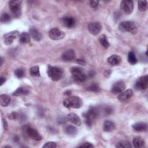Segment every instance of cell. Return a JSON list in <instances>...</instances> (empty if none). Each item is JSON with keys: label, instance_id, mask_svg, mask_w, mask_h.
Masks as SVG:
<instances>
[{"label": "cell", "instance_id": "cell-16", "mask_svg": "<svg viewBox=\"0 0 148 148\" xmlns=\"http://www.w3.org/2000/svg\"><path fill=\"white\" fill-rule=\"evenodd\" d=\"M67 120L71 123L77 126H80L82 124L80 117L74 113H71L68 114L67 116Z\"/></svg>", "mask_w": 148, "mask_h": 148}, {"label": "cell", "instance_id": "cell-23", "mask_svg": "<svg viewBox=\"0 0 148 148\" xmlns=\"http://www.w3.org/2000/svg\"><path fill=\"white\" fill-rule=\"evenodd\" d=\"M65 132L69 136H75L77 132V130L75 126L69 125L65 128Z\"/></svg>", "mask_w": 148, "mask_h": 148}, {"label": "cell", "instance_id": "cell-10", "mask_svg": "<svg viewBox=\"0 0 148 148\" xmlns=\"http://www.w3.org/2000/svg\"><path fill=\"white\" fill-rule=\"evenodd\" d=\"M87 29L92 35H97L102 29V25L99 22H91L87 25Z\"/></svg>", "mask_w": 148, "mask_h": 148}, {"label": "cell", "instance_id": "cell-20", "mask_svg": "<svg viewBox=\"0 0 148 148\" xmlns=\"http://www.w3.org/2000/svg\"><path fill=\"white\" fill-rule=\"evenodd\" d=\"M121 61V57L116 54H113L108 57V62L112 65H117Z\"/></svg>", "mask_w": 148, "mask_h": 148}, {"label": "cell", "instance_id": "cell-28", "mask_svg": "<svg viewBox=\"0 0 148 148\" xmlns=\"http://www.w3.org/2000/svg\"><path fill=\"white\" fill-rule=\"evenodd\" d=\"M115 147L118 148H129V147H131L132 146L128 141L123 140L118 142L116 144Z\"/></svg>", "mask_w": 148, "mask_h": 148}, {"label": "cell", "instance_id": "cell-30", "mask_svg": "<svg viewBox=\"0 0 148 148\" xmlns=\"http://www.w3.org/2000/svg\"><path fill=\"white\" fill-rule=\"evenodd\" d=\"M30 74L32 76H40L39 68L38 66H34L30 68Z\"/></svg>", "mask_w": 148, "mask_h": 148}, {"label": "cell", "instance_id": "cell-12", "mask_svg": "<svg viewBox=\"0 0 148 148\" xmlns=\"http://www.w3.org/2000/svg\"><path fill=\"white\" fill-rule=\"evenodd\" d=\"M121 8L125 13H131L134 9V3L131 0H124L121 2Z\"/></svg>", "mask_w": 148, "mask_h": 148}, {"label": "cell", "instance_id": "cell-45", "mask_svg": "<svg viewBox=\"0 0 148 148\" xmlns=\"http://www.w3.org/2000/svg\"><path fill=\"white\" fill-rule=\"evenodd\" d=\"M71 91H69V90H68V91H65V93H64V94L66 95H71Z\"/></svg>", "mask_w": 148, "mask_h": 148}, {"label": "cell", "instance_id": "cell-11", "mask_svg": "<svg viewBox=\"0 0 148 148\" xmlns=\"http://www.w3.org/2000/svg\"><path fill=\"white\" fill-rule=\"evenodd\" d=\"M125 88V83L122 80H119L114 83L112 87L111 91L114 94H117L121 92Z\"/></svg>", "mask_w": 148, "mask_h": 148}, {"label": "cell", "instance_id": "cell-39", "mask_svg": "<svg viewBox=\"0 0 148 148\" xmlns=\"http://www.w3.org/2000/svg\"><path fill=\"white\" fill-rule=\"evenodd\" d=\"M76 62L77 64L80 65H86V62L83 59H80V58L77 59L76 60Z\"/></svg>", "mask_w": 148, "mask_h": 148}, {"label": "cell", "instance_id": "cell-35", "mask_svg": "<svg viewBox=\"0 0 148 148\" xmlns=\"http://www.w3.org/2000/svg\"><path fill=\"white\" fill-rule=\"evenodd\" d=\"M56 147H57L56 143L53 142H47L43 146V148H54Z\"/></svg>", "mask_w": 148, "mask_h": 148}, {"label": "cell", "instance_id": "cell-7", "mask_svg": "<svg viewBox=\"0 0 148 148\" xmlns=\"http://www.w3.org/2000/svg\"><path fill=\"white\" fill-rule=\"evenodd\" d=\"M135 87L139 91L146 90L148 87V76L145 75L139 77L136 82Z\"/></svg>", "mask_w": 148, "mask_h": 148}, {"label": "cell", "instance_id": "cell-3", "mask_svg": "<svg viewBox=\"0 0 148 148\" xmlns=\"http://www.w3.org/2000/svg\"><path fill=\"white\" fill-rule=\"evenodd\" d=\"M118 28L121 32H129L133 34H136L137 32V28L135 24L131 21H124L121 22Z\"/></svg>", "mask_w": 148, "mask_h": 148}, {"label": "cell", "instance_id": "cell-18", "mask_svg": "<svg viewBox=\"0 0 148 148\" xmlns=\"http://www.w3.org/2000/svg\"><path fill=\"white\" fill-rule=\"evenodd\" d=\"M132 128L138 132H142L147 130V124L143 122H138L134 124L132 126Z\"/></svg>", "mask_w": 148, "mask_h": 148}, {"label": "cell", "instance_id": "cell-4", "mask_svg": "<svg viewBox=\"0 0 148 148\" xmlns=\"http://www.w3.org/2000/svg\"><path fill=\"white\" fill-rule=\"evenodd\" d=\"M72 78L77 82H83L86 79V75L83 69L77 66H73L70 69Z\"/></svg>", "mask_w": 148, "mask_h": 148}, {"label": "cell", "instance_id": "cell-38", "mask_svg": "<svg viewBox=\"0 0 148 148\" xmlns=\"http://www.w3.org/2000/svg\"><path fill=\"white\" fill-rule=\"evenodd\" d=\"M79 147H94V146L90 143L87 142V143H84L81 145H79Z\"/></svg>", "mask_w": 148, "mask_h": 148}, {"label": "cell", "instance_id": "cell-32", "mask_svg": "<svg viewBox=\"0 0 148 148\" xmlns=\"http://www.w3.org/2000/svg\"><path fill=\"white\" fill-rule=\"evenodd\" d=\"M87 90L90 91L98 92L100 91V88H99L98 84H97L96 83H92L87 87Z\"/></svg>", "mask_w": 148, "mask_h": 148}, {"label": "cell", "instance_id": "cell-42", "mask_svg": "<svg viewBox=\"0 0 148 148\" xmlns=\"http://www.w3.org/2000/svg\"><path fill=\"white\" fill-rule=\"evenodd\" d=\"M111 73H112V71L110 70V69H108V70H106L105 72H104V76L106 77H109L110 75H111Z\"/></svg>", "mask_w": 148, "mask_h": 148}, {"label": "cell", "instance_id": "cell-17", "mask_svg": "<svg viewBox=\"0 0 148 148\" xmlns=\"http://www.w3.org/2000/svg\"><path fill=\"white\" fill-rule=\"evenodd\" d=\"M61 21L64 26L68 28H71L75 27L76 21L73 17H65L62 18Z\"/></svg>", "mask_w": 148, "mask_h": 148}, {"label": "cell", "instance_id": "cell-9", "mask_svg": "<svg viewBox=\"0 0 148 148\" xmlns=\"http://www.w3.org/2000/svg\"><path fill=\"white\" fill-rule=\"evenodd\" d=\"M19 36V32L17 31H13L8 32L3 35L4 43L6 45H11L13 40L17 39Z\"/></svg>", "mask_w": 148, "mask_h": 148}, {"label": "cell", "instance_id": "cell-26", "mask_svg": "<svg viewBox=\"0 0 148 148\" xmlns=\"http://www.w3.org/2000/svg\"><path fill=\"white\" fill-rule=\"evenodd\" d=\"M99 41L101 45L105 49H108L110 46V44L106 38V36L104 34L101 35L99 38Z\"/></svg>", "mask_w": 148, "mask_h": 148}, {"label": "cell", "instance_id": "cell-44", "mask_svg": "<svg viewBox=\"0 0 148 148\" xmlns=\"http://www.w3.org/2000/svg\"><path fill=\"white\" fill-rule=\"evenodd\" d=\"M95 72L94 71H90L88 72V75L90 77H92V76H94L95 75Z\"/></svg>", "mask_w": 148, "mask_h": 148}, {"label": "cell", "instance_id": "cell-8", "mask_svg": "<svg viewBox=\"0 0 148 148\" xmlns=\"http://www.w3.org/2000/svg\"><path fill=\"white\" fill-rule=\"evenodd\" d=\"M65 34L64 31H61L57 27H54L51 29L49 32V36L50 39L57 40H60L64 38Z\"/></svg>", "mask_w": 148, "mask_h": 148}, {"label": "cell", "instance_id": "cell-13", "mask_svg": "<svg viewBox=\"0 0 148 148\" xmlns=\"http://www.w3.org/2000/svg\"><path fill=\"white\" fill-rule=\"evenodd\" d=\"M26 132L28 136L31 139H32L33 140L39 141L42 139V136L40 135L39 132L33 128H31V127L27 128L26 129Z\"/></svg>", "mask_w": 148, "mask_h": 148}, {"label": "cell", "instance_id": "cell-36", "mask_svg": "<svg viewBox=\"0 0 148 148\" xmlns=\"http://www.w3.org/2000/svg\"><path fill=\"white\" fill-rule=\"evenodd\" d=\"M19 116V114L16 112H12L8 116V117L10 119H12V120H16L17 119Z\"/></svg>", "mask_w": 148, "mask_h": 148}, {"label": "cell", "instance_id": "cell-1", "mask_svg": "<svg viewBox=\"0 0 148 148\" xmlns=\"http://www.w3.org/2000/svg\"><path fill=\"white\" fill-rule=\"evenodd\" d=\"M83 105L81 98L77 96H71L63 101V105L67 108H80Z\"/></svg>", "mask_w": 148, "mask_h": 148}, {"label": "cell", "instance_id": "cell-41", "mask_svg": "<svg viewBox=\"0 0 148 148\" xmlns=\"http://www.w3.org/2000/svg\"><path fill=\"white\" fill-rule=\"evenodd\" d=\"M2 123H3V127L4 130L5 131H6L8 130V123L5 119H2Z\"/></svg>", "mask_w": 148, "mask_h": 148}, {"label": "cell", "instance_id": "cell-19", "mask_svg": "<svg viewBox=\"0 0 148 148\" xmlns=\"http://www.w3.org/2000/svg\"><path fill=\"white\" fill-rule=\"evenodd\" d=\"M29 33L32 38L35 41H40L42 38V35L40 32L35 28H31L29 29Z\"/></svg>", "mask_w": 148, "mask_h": 148}, {"label": "cell", "instance_id": "cell-33", "mask_svg": "<svg viewBox=\"0 0 148 148\" xmlns=\"http://www.w3.org/2000/svg\"><path fill=\"white\" fill-rule=\"evenodd\" d=\"M10 20V16L8 13H3L1 16V21L2 23H8Z\"/></svg>", "mask_w": 148, "mask_h": 148}, {"label": "cell", "instance_id": "cell-46", "mask_svg": "<svg viewBox=\"0 0 148 148\" xmlns=\"http://www.w3.org/2000/svg\"><path fill=\"white\" fill-rule=\"evenodd\" d=\"M14 140H15V141H18V140H19V137L16 136L15 138H14Z\"/></svg>", "mask_w": 148, "mask_h": 148}, {"label": "cell", "instance_id": "cell-47", "mask_svg": "<svg viewBox=\"0 0 148 148\" xmlns=\"http://www.w3.org/2000/svg\"><path fill=\"white\" fill-rule=\"evenodd\" d=\"M2 62H3V58H2V57H1V65H2Z\"/></svg>", "mask_w": 148, "mask_h": 148}, {"label": "cell", "instance_id": "cell-31", "mask_svg": "<svg viewBox=\"0 0 148 148\" xmlns=\"http://www.w3.org/2000/svg\"><path fill=\"white\" fill-rule=\"evenodd\" d=\"M138 9L141 12H145L147 10V1H139L138 2Z\"/></svg>", "mask_w": 148, "mask_h": 148}, {"label": "cell", "instance_id": "cell-14", "mask_svg": "<svg viewBox=\"0 0 148 148\" xmlns=\"http://www.w3.org/2000/svg\"><path fill=\"white\" fill-rule=\"evenodd\" d=\"M75 51L72 49L66 50L62 53L61 56L62 59L65 61H71L75 58Z\"/></svg>", "mask_w": 148, "mask_h": 148}, {"label": "cell", "instance_id": "cell-48", "mask_svg": "<svg viewBox=\"0 0 148 148\" xmlns=\"http://www.w3.org/2000/svg\"><path fill=\"white\" fill-rule=\"evenodd\" d=\"M2 147H11V146H3Z\"/></svg>", "mask_w": 148, "mask_h": 148}, {"label": "cell", "instance_id": "cell-15", "mask_svg": "<svg viewBox=\"0 0 148 148\" xmlns=\"http://www.w3.org/2000/svg\"><path fill=\"white\" fill-rule=\"evenodd\" d=\"M133 95V91L131 89H127L120 93L117 98L119 101L121 102H125L129 100Z\"/></svg>", "mask_w": 148, "mask_h": 148}, {"label": "cell", "instance_id": "cell-6", "mask_svg": "<svg viewBox=\"0 0 148 148\" xmlns=\"http://www.w3.org/2000/svg\"><path fill=\"white\" fill-rule=\"evenodd\" d=\"M9 4L10 10L13 15L16 17H19L21 15V1L12 0L9 2Z\"/></svg>", "mask_w": 148, "mask_h": 148}, {"label": "cell", "instance_id": "cell-24", "mask_svg": "<svg viewBox=\"0 0 148 148\" xmlns=\"http://www.w3.org/2000/svg\"><path fill=\"white\" fill-rule=\"evenodd\" d=\"M10 102V98L6 94L0 95V104L2 106H6Z\"/></svg>", "mask_w": 148, "mask_h": 148}, {"label": "cell", "instance_id": "cell-21", "mask_svg": "<svg viewBox=\"0 0 148 148\" xmlns=\"http://www.w3.org/2000/svg\"><path fill=\"white\" fill-rule=\"evenodd\" d=\"M115 128L114 123L110 120H106L103 123V130L105 132L112 131Z\"/></svg>", "mask_w": 148, "mask_h": 148}, {"label": "cell", "instance_id": "cell-37", "mask_svg": "<svg viewBox=\"0 0 148 148\" xmlns=\"http://www.w3.org/2000/svg\"><path fill=\"white\" fill-rule=\"evenodd\" d=\"M98 3H99L98 1H89L90 6L92 8H97L98 5Z\"/></svg>", "mask_w": 148, "mask_h": 148}, {"label": "cell", "instance_id": "cell-34", "mask_svg": "<svg viewBox=\"0 0 148 148\" xmlns=\"http://www.w3.org/2000/svg\"><path fill=\"white\" fill-rule=\"evenodd\" d=\"M14 75L18 78H21L24 76L25 72L23 69H17L14 71Z\"/></svg>", "mask_w": 148, "mask_h": 148}, {"label": "cell", "instance_id": "cell-43", "mask_svg": "<svg viewBox=\"0 0 148 148\" xmlns=\"http://www.w3.org/2000/svg\"><path fill=\"white\" fill-rule=\"evenodd\" d=\"M0 81H1V84H0V85L2 86V85L5 82V81H6V78L4 77L1 76V77H0Z\"/></svg>", "mask_w": 148, "mask_h": 148}, {"label": "cell", "instance_id": "cell-40", "mask_svg": "<svg viewBox=\"0 0 148 148\" xmlns=\"http://www.w3.org/2000/svg\"><path fill=\"white\" fill-rule=\"evenodd\" d=\"M105 113L108 114H110L112 113L113 112V109L111 108V107H109V106H108L106 108H105V110H104Z\"/></svg>", "mask_w": 148, "mask_h": 148}, {"label": "cell", "instance_id": "cell-25", "mask_svg": "<svg viewBox=\"0 0 148 148\" xmlns=\"http://www.w3.org/2000/svg\"><path fill=\"white\" fill-rule=\"evenodd\" d=\"M19 40L21 43H28L30 42V35L28 32H23L20 35Z\"/></svg>", "mask_w": 148, "mask_h": 148}, {"label": "cell", "instance_id": "cell-2", "mask_svg": "<svg viewBox=\"0 0 148 148\" xmlns=\"http://www.w3.org/2000/svg\"><path fill=\"white\" fill-rule=\"evenodd\" d=\"M47 75L53 81H58L60 80L64 74V71L58 66H53L50 65L47 67Z\"/></svg>", "mask_w": 148, "mask_h": 148}, {"label": "cell", "instance_id": "cell-5", "mask_svg": "<svg viewBox=\"0 0 148 148\" xmlns=\"http://www.w3.org/2000/svg\"><path fill=\"white\" fill-rule=\"evenodd\" d=\"M98 113V109L95 107H90V109L83 114V116L85 117V123L88 127H91L92 120H94Z\"/></svg>", "mask_w": 148, "mask_h": 148}, {"label": "cell", "instance_id": "cell-22", "mask_svg": "<svg viewBox=\"0 0 148 148\" xmlns=\"http://www.w3.org/2000/svg\"><path fill=\"white\" fill-rule=\"evenodd\" d=\"M133 145L135 147L139 148L142 147L145 145V140L140 136H135L132 140Z\"/></svg>", "mask_w": 148, "mask_h": 148}, {"label": "cell", "instance_id": "cell-29", "mask_svg": "<svg viewBox=\"0 0 148 148\" xmlns=\"http://www.w3.org/2000/svg\"><path fill=\"white\" fill-rule=\"evenodd\" d=\"M128 61L132 65L135 64L137 62V58L135 54L132 51H130L128 54Z\"/></svg>", "mask_w": 148, "mask_h": 148}, {"label": "cell", "instance_id": "cell-27", "mask_svg": "<svg viewBox=\"0 0 148 148\" xmlns=\"http://www.w3.org/2000/svg\"><path fill=\"white\" fill-rule=\"evenodd\" d=\"M28 93V90L25 88L24 87H18L17 88L12 94L13 95L15 96H20V95H25Z\"/></svg>", "mask_w": 148, "mask_h": 148}]
</instances>
